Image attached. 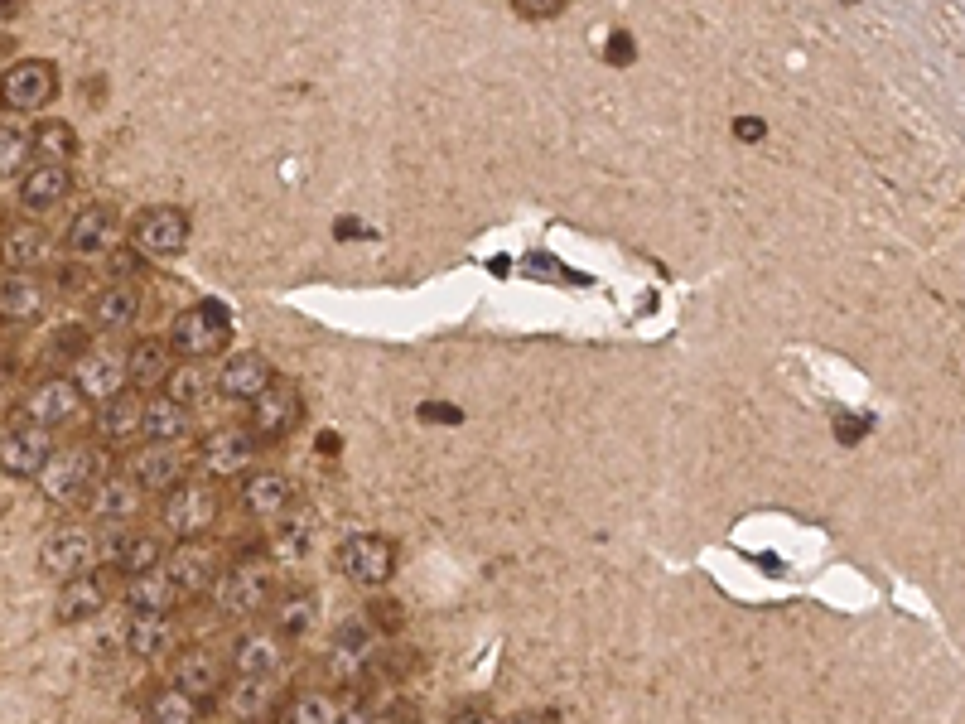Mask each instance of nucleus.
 Segmentation results:
<instances>
[{"mask_svg":"<svg viewBox=\"0 0 965 724\" xmlns=\"http://www.w3.org/2000/svg\"><path fill=\"white\" fill-rule=\"evenodd\" d=\"M271 599H276V570L266 560H237L213 585V609L227 618H256L271 609Z\"/></svg>","mask_w":965,"mask_h":724,"instance_id":"obj_1","label":"nucleus"},{"mask_svg":"<svg viewBox=\"0 0 965 724\" xmlns=\"http://www.w3.org/2000/svg\"><path fill=\"white\" fill-rule=\"evenodd\" d=\"M222 517V498L213 483H184L174 488L165 502H160V527L184 546V541H198L203 531H213Z\"/></svg>","mask_w":965,"mask_h":724,"instance_id":"obj_2","label":"nucleus"},{"mask_svg":"<svg viewBox=\"0 0 965 724\" xmlns=\"http://www.w3.org/2000/svg\"><path fill=\"white\" fill-rule=\"evenodd\" d=\"M227 343H232V319L222 314V305H189L169 329V348L184 362H208L213 353H227Z\"/></svg>","mask_w":965,"mask_h":724,"instance_id":"obj_3","label":"nucleus"},{"mask_svg":"<svg viewBox=\"0 0 965 724\" xmlns=\"http://www.w3.org/2000/svg\"><path fill=\"white\" fill-rule=\"evenodd\" d=\"M97 551H102V541H97L92 531L78 527V522H63V527L44 531V541H39V570H44L49 580H63V585H68V580H78V575L92 570Z\"/></svg>","mask_w":965,"mask_h":724,"instance_id":"obj_4","label":"nucleus"},{"mask_svg":"<svg viewBox=\"0 0 965 724\" xmlns=\"http://www.w3.org/2000/svg\"><path fill=\"white\" fill-rule=\"evenodd\" d=\"M131 247L150 261H169L189 247V213L174 203H150L131 218Z\"/></svg>","mask_w":965,"mask_h":724,"instance_id":"obj_5","label":"nucleus"},{"mask_svg":"<svg viewBox=\"0 0 965 724\" xmlns=\"http://www.w3.org/2000/svg\"><path fill=\"white\" fill-rule=\"evenodd\" d=\"M54 454H58L54 430H44V425H34L25 416L5 420V430H0V464H5L10 478H39Z\"/></svg>","mask_w":965,"mask_h":724,"instance_id":"obj_6","label":"nucleus"},{"mask_svg":"<svg viewBox=\"0 0 965 724\" xmlns=\"http://www.w3.org/2000/svg\"><path fill=\"white\" fill-rule=\"evenodd\" d=\"M338 570L358 589H382L396 575V546L377 536V531H358L338 546Z\"/></svg>","mask_w":965,"mask_h":724,"instance_id":"obj_7","label":"nucleus"},{"mask_svg":"<svg viewBox=\"0 0 965 724\" xmlns=\"http://www.w3.org/2000/svg\"><path fill=\"white\" fill-rule=\"evenodd\" d=\"M54 92H58V68L49 58H20V63H10V68H5V83H0V97H5V112L10 116L49 107Z\"/></svg>","mask_w":965,"mask_h":724,"instance_id":"obj_8","label":"nucleus"},{"mask_svg":"<svg viewBox=\"0 0 965 724\" xmlns=\"http://www.w3.org/2000/svg\"><path fill=\"white\" fill-rule=\"evenodd\" d=\"M92 483H97V459H92V449L87 445H68L58 449L54 459H49V469L39 474V493L58 507H68V502H78L83 493H92Z\"/></svg>","mask_w":965,"mask_h":724,"instance_id":"obj_9","label":"nucleus"},{"mask_svg":"<svg viewBox=\"0 0 965 724\" xmlns=\"http://www.w3.org/2000/svg\"><path fill=\"white\" fill-rule=\"evenodd\" d=\"M256 449L261 445H256V435L247 425H218L198 440V464H203L208 478H237L242 469H251Z\"/></svg>","mask_w":965,"mask_h":724,"instance_id":"obj_10","label":"nucleus"},{"mask_svg":"<svg viewBox=\"0 0 965 724\" xmlns=\"http://www.w3.org/2000/svg\"><path fill=\"white\" fill-rule=\"evenodd\" d=\"M300 391L290 387V382H280L266 391V396H256L251 401V416H247V430L256 435V445H280V440H290V430L300 425Z\"/></svg>","mask_w":965,"mask_h":724,"instance_id":"obj_11","label":"nucleus"},{"mask_svg":"<svg viewBox=\"0 0 965 724\" xmlns=\"http://www.w3.org/2000/svg\"><path fill=\"white\" fill-rule=\"evenodd\" d=\"M126 474L136 478L140 488L145 493H174V488H184L189 483V459H184V449L179 445H140V449H131V459H126Z\"/></svg>","mask_w":965,"mask_h":724,"instance_id":"obj_12","label":"nucleus"},{"mask_svg":"<svg viewBox=\"0 0 965 724\" xmlns=\"http://www.w3.org/2000/svg\"><path fill=\"white\" fill-rule=\"evenodd\" d=\"M73 387L83 391V401L111 406L116 396H126V387H131L126 358H121V353H102V348H87L83 358L73 362Z\"/></svg>","mask_w":965,"mask_h":724,"instance_id":"obj_13","label":"nucleus"},{"mask_svg":"<svg viewBox=\"0 0 965 724\" xmlns=\"http://www.w3.org/2000/svg\"><path fill=\"white\" fill-rule=\"evenodd\" d=\"M169 686L189 691L193 700H218L227 696V662L208 647H184L174 662H169Z\"/></svg>","mask_w":965,"mask_h":724,"instance_id":"obj_14","label":"nucleus"},{"mask_svg":"<svg viewBox=\"0 0 965 724\" xmlns=\"http://www.w3.org/2000/svg\"><path fill=\"white\" fill-rule=\"evenodd\" d=\"M78 411H83V391L73 387V377H49V382H39V387L25 396V406H20V416L34 420V425H44V430H58V425L78 420Z\"/></svg>","mask_w":965,"mask_h":724,"instance_id":"obj_15","label":"nucleus"},{"mask_svg":"<svg viewBox=\"0 0 965 724\" xmlns=\"http://www.w3.org/2000/svg\"><path fill=\"white\" fill-rule=\"evenodd\" d=\"M227 667L237 676H256V681H276V671L285 667V638L276 628H251L232 642V657Z\"/></svg>","mask_w":965,"mask_h":724,"instance_id":"obj_16","label":"nucleus"},{"mask_svg":"<svg viewBox=\"0 0 965 724\" xmlns=\"http://www.w3.org/2000/svg\"><path fill=\"white\" fill-rule=\"evenodd\" d=\"M276 387V367L266 362V353H227L218 367V391L232 401H256Z\"/></svg>","mask_w":965,"mask_h":724,"instance_id":"obj_17","label":"nucleus"},{"mask_svg":"<svg viewBox=\"0 0 965 724\" xmlns=\"http://www.w3.org/2000/svg\"><path fill=\"white\" fill-rule=\"evenodd\" d=\"M102 556H107L126 580L150 575V570H165V546H160V536H145V531H111L107 541H102Z\"/></svg>","mask_w":965,"mask_h":724,"instance_id":"obj_18","label":"nucleus"},{"mask_svg":"<svg viewBox=\"0 0 965 724\" xmlns=\"http://www.w3.org/2000/svg\"><path fill=\"white\" fill-rule=\"evenodd\" d=\"M140 502H145V488L131 474H102L87 493V512L97 522H131L140 512Z\"/></svg>","mask_w":965,"mask_h":724,"instance_id":"obj_19","label":"nucleus"},{"mask_svg":"<svg viewBox=\"0 0 965 724\" xmlns=\"http://www.w3.org/2000/svg\"><path fill=\"white\" fill-rule=\"evenodd\" d=\"M165 575L179 585V594L184 599H193V594H213V585H218V560H213V551L208 546H198V541H184V546H174V556L165 560Z\"/></svg>","mask_w":965,"mask_h":724,"instance_id":"obj_20","label":"nucleus"},{"mask_svg":"<svg viewBox=\"0 0 965 724\" xmlns=\"http://www.w3.org/2000/svg\"><path fill=\"white\" fill-rule=\"evenodd\" d=\"M111 237H116V208L111 203H87V208L73 213V223L63 232V247L73 256H102L111 247Z\"/></svg>","mask_w":965,"mask_h":724,"instance_id":"obj_21","label":"nucleus"},{"mask_svg":"<svg viewBox=\"0 0 965 724\" xmlns=\"http://www.w3.org/2000/svg\"><path fill=\"white\" fill-rule=\"evenodd\" d=\"M68 189H73V169L54 165V160H39L20 179V208L25 213H49V208H58L68 198Z\"/></svg>","mask_w":965,"mask_h":724,"instance_id":"obj_22","label":"nucleus"},{"mask_svg":"<svg viewBox=\"0 0 965 724\" xmlns=\"http://www.w3.org/2000/svg\"><path fill=\"white\" fill-rule=\"evenodd\" d=\"M222 705H227V715L237 724H266L280 710V686L276 681H256V676H237L227 686Z\"/></svg>","mask_w":965,"mask_h":724,"instance_id":"obj_23","label":"nucleus"},{"mask_svg":"<svg viewBox=\"0 0 965 724\" xmlns=\"http://www.w3.org/2000/svg\"><path fill=\"white\" fill-rule=\"evenodd\" d=\"M44 300H49V290H44V280L34 271H5V280H0V314H5V324H34L44 314Z\"/></svg>","mask_w":965,"mask_h":724,"instance_id":"obj_24","label":"nucleus"},{"mask_svg":"<svg viewBox=\"0 0 965 724\" xmlns=\"http://www.w3.org/2000/svg\"><path fill=\"white\" fill-rule=\"evenodd\" d=\"M58 261V237L44 227H10L5 232V271H44Z\"/></svg>","mask_w":965,"mask_h":724,"instance_id":"obj_25","label":"nucleus"},{"mask_svg":"<svg viewBox=\"0 0 965 724\" xmlns=\"http://www.w3.org/2000/svg\"><path fill=\"white\" fill-rule=\"evenodd\" d=\"M367 657H372V628L362 618H348L329 642V676L333 681H353L367 667Z\"/></svg>","mask_w":965,"mask_h":724,"instance_id":"obj_26","label":"nucleus"},{"mask_svg":"<svg viewBox=\"0 0 965 724\" xmlns=\"http://www.w3.org/2000/svg\"><path fill=\"white\" fill-rule=\"evenodd\" d=\"M242 512L247 517H280V512H290V502H295V488H290V478L285 474H271V469H261V474L242 478Z\"/></svg>","mask_w":965,"mask_h":724,"instance_id":"obj_27","label":"nucleus"},{"mask_svg":"<svg viewBox=\"0 0 965 724\" xmlns=\"http://www.w3.org/2000/svg\"><path fill=\"white\" fill-rule=\"evenodd\" d=\"M174 367H179V362H174L169 338H140L136 348H126V372H131V387L136 391L165 387Z\"/></svg>","mask_w":965,"mask_h":724,"instance_id":"obj_28","label":"nucleus"},{"mask_svg":"<svg viewBox=\"0 0 965 724\" xmlns=\"http://www.w3.org/2000/svg\"><path fill=\"white\" fill-rule=\"evenodd\" d=\"M107 604V580L102 575H78V580H68V585H58V599H54V618L58 623H87V618H97Z\"/></svg>","mask_w":965,"mask_h":724,"instance_id":"obj_29","label":"nucleus"},{"mask_svg":"<svg viewBox=\"0 0 965 724\" xmlns=\"http://www.w3.org/2000/svg\"><path fill=\"white\" fill-rule=\"evenodd\" d=\"M140 319V290L136 285H126V280H116L107 290H97V300H92V329L97 334H121V329H131Z\"/></svg>","mask_w":965,"mask_h":724,"instance_id":"obj_30","label":"nucleus"},{"mask_svg":"<svg viewBox=\"0 0 965 724\" xmlns=\"http://www.w3.org/2000/svg\"><path fill=\"white\" fill-rule=\"evenodd\" d=\"M145 406H150V396H140V391H126L111 406H102V420H97L102 440L107 445H136V435H145Z\"/></svg>","mask_w":965,"mask_h":724,"instance_id":"obj_31","label":"nucleus"},{"mask_svg":"<svg viewBox=\"0 0 965 724\" xmlns=\"http://www.w3.org/2000/svg\"><path fill=\"white\" fill-rule=\"evenodd\" d=\"M169 642H174V623H169V613L131 609V618H126V647H131L136 657H165Z\"/></svg>","mask_w":965,"mask_h":724,"instance_id":"obj_32","label":"nucleus"},{"mask_svg":"<svg viewBox=\"0 0 965 724\" xmlns=\"http://www.w3.org/2000/svg\"><path fill=\"white\" fill-rule=\"evenodd\" d=\"M189 430H193L189 406H179V401H169V396H150V406H145V435H150L155 445H179Z\"/></svg>","mask_w":965,"mask_h":724,"instance_id":"obj_33","label":"nucleus"},{"mask_svg":"<svg viewBox=\"0 0 965 724\" xmlns=\"http://www.w3.org/2000/svg\"><path fill=\"white\" fill-rule=\"evenodd\" d=\"M126 604L140 613H169L174 604H184V594H179V585L169 580L165 570H150V575L126 580Z\"/></svg>","mask_w":965,"mask_h":724,"instance_id":"obj_34","label":"nucleus"},{"mask_svg":"<svg viewBox=\"0 0 965 724\" xmlns=\"http://www.w3.org/2000/svg\"><path fill=\"white\" fill-rule=\"evenodd\" d=\"M145 715L150 724H203V700H193L179 686H160L145 700Z\"/></svg>","mask_w":965,"mask_h":724,"instance_id":"obj_35","label":"nucleus"},{"mask_svg":"<svg viewBox=\"0 0 965 724\" xmlns=\"http://www.w3.org/2000/svg\"><path fill=\"white\" fill-rule=\"evenodd\" d=\"M343 715H348V705L338 696H329V691H300V696H290L280 724H343Z\"/></svg>","mask_w":965,"mask_h":724,"instance_id":"obj_36","label":"nucleus"},{"mask_svg":"<svg viewBox=\"0 0 965 724\" xmlns=\"http://www.w3.org/2000/svg\"><path fill=\"white\" fill-rule=\"evenodd\" d=\"M213 387H218V377H213V372H208L203 362H179V367L169 372L165 396H169V401H179V406H189V411H193V406H198V401H203V396H208V391H213Z\"/></svg>","mask_w":965,"mask_h":724,"instance_id":"obj_37","label":"nucleus"},{"mask_svg":"<svg viewBox=\"0 0 965 724\" xmlns=\"http://www.w3.org/2000/svg\"><path fill=\"white\" fill-rule=\"evenodd\" d=\"M34 155L39 160H54V165H68L78 155V136L68 121H39L34 126Z\"/></svg>","mask_w":965,"mask_h":724,"instance_id":"obj_38","label":"nucleus"},{"mask_svg":"<svg viewBox=\"0 0 965 724\" xmlns=\"http://www.w3.org/2000/svg\"><path fill=\"white\" fill-rule=\"evenodd\" d=\"M314 623V594L309 589H290L276 604V633L280 638H304Z\"/></svg>","mask_w":965,"mask_h":724,"instance_id":"obj_39","label":"nucleus"},{"mask_svg":"<svg viewBox=\"0 0 965 724\" xmlns=\"http://www.w3.org/2000/svg\"><path fill=\"white\" fill-rule=\"evenodd\" d=\"M29 155H34V131L5 121V126H0V169H5V174H20V165H25ZM20 179H25V174H20Z\"/></svg>","mask_w":965,"mask_h":724,"instance_id":"obj_40","label":"nucleus"},{"mask_svg":"<svg viewBox=\"0 0 965 724\" xmlns=\"http://www.w3.org/2000/svg\"><path fill=\"white\" fill-rule=\"evenodd\" d=\"M560 10H565V0H517V15H526V20H546Z\"/></svg>","mask_w":965,"mask_h":724,"instance_id":"obj_41","label":"nucleus"},{"mask_svg":"<svg viewBox=\"0 0 965 724\" xmlns=\"http://www.w3.org/2000/svg\"><path fill=\"white\" fill-rule=\"evenodd\" d=\"M449 724H497V720H493V710H483V705H459V710L449 715Z\"/></svg>","mask_w":965,"mask_h":724,"instance_id":"obj_42","label":"nucleus"},{"mask_svg":"<svg viewBox=\"0 0 965 724\" xmlns=\"http://www.w3.org/2000/svg\"><path fill=\"white\" fill-rule=\"evenodd\" d=\"M507 724H551L546 715H517V720H507Z\"/></svg>","mask_w":965,"mask_h":724,"instance_id":"obj_43","label":"nucleus"}]
</instances>
